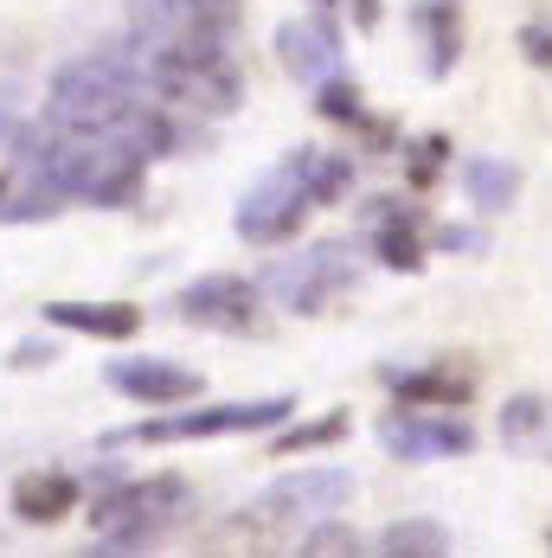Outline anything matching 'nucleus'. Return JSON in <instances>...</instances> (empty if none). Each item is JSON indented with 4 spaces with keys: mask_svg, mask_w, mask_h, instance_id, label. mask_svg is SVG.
<instances>
[{
    "mask_svg": "<svg viewBox=\"0 0 552 558\" xmlns=\"http://www.w3.org/2000/svg\"><path fill=\"white\" fill-rule=\"evenodd\" d=\"M347 161L340 155H322V148H296L283 155L271 173L251 180V193L238 199V238L251 244H283L296 238V225L309 219L315 206H334L347 193Z\"/></svg>",
    "mask_w": 552,
    "mask_h": 558,
    "instance_id": "obj_1",
    "label": "nucleus"
},
{
    "mask_svg": "<svg viewBox=\"0 0 552 558\" xmlns=\"http://www.w3.org/2000/svg\"><path fill=\"white\" fill-rule=\"evenodd\" d=\"M142 90H148V52L129 39V46H104L91 58H71L52 77V97H46V129H116L142 110Z\"/></svg>",
    "mask_w": 552,
    "mask_h": 558,
    "instance_id": "obj_2",
    "label": "nucleus"
},
{
    "mask_svg": "<svg viewBox=\"0 0 552 558\" xmlns=\"http://www.w3.org/2000/svg\"><path fill=\"white\" fill-rule=\"evenodd\" d=\"M231 13V0H129L142 52H225Z\"/></svg>",
    "mask_w": 552,
    "mask_h": 558,
    "instance_id": "obj_3",
    "label": "nucleus"
},
{
    "mask_svg": "<svg viewBox=\"0 0 552 558\" xmlns=\"http://www.w3.org/2000/svg\"><path fill=\"white\" fill-rule=\"evenodd\" d=\"M296 411V398H231V404H193V411H173V417H148V424H129L116 430V444H193V437H231V430H276L283 417Z\"/></svg>",
    "mask_w": 552,
    "mask_h": 558,
    "instance_id": "obj_4",
    "label": "nucleus"
},
{
    "mask_svg": "<svg viewBox=\"0 0 552 558\" xmlns=\"http://www.w3.org/2000/svg\"><path fill=\"white\" fill-rule=\"evenodd\" d=\"M360 282V257L347 251V244H302L296 257H283L264 270V289H271V302H283L289 315H315V308H328L334 295H347Z\"/></svg>",
    "mask_w": 552,
    "mask_h": 558,
    "instance_id": "obj_5",
    "label": "nucleus"
},
{
    "mask_svg": "<svg viewBox=\"0 0 552 558\" xmlns=\"http://www.w3.org/2000/svg\"><path fill=\"white\" fill-rule=\"evenodd\" d=\"M180 482L173 475H155V482H129V488H116L104 501L91 507V526H97V539L104 546H142V539H155L167 520L180 513Z\"/></svg>",
    "mask_w": 552,
    "mask_h": 558,
    "instance_id": "obj_6",
    "label": "nucleus"
},
{
    "mask_svg": "<svg viewBox=\"0 0 552 558\" xmlns=\"http://www.w3.org/2000/svg\"><path fill=\"white\" fill-rule=\"evenodd\" d=\"M347 495H353L347 469H296V475L264 488L257 520H271V526H322V520H334L347 507Z\"/></svg>",
    "mask_w": 552,
    "mask_h": 558,
    "instance_id": "obj_7",
    "label": "nucleus"
},
{
    "mask_svg": "<svg viewBox=\"0 0 552 558\" xmlns=\"http://www.w3.org/2000/svg\"><path fill=\"white\" fill-rule=\"evenodd\" d=\"M193 328H225V335H244V328H257V282L244 277H200L180 289V302H173Z\"/></svg>",
    "mask_w": 552,
    "mask_h": 558,
    "instance_id": "obj_8",
    "label": "nucleus"
},
{
    "mask_svg": "<svg viewBox=\"0 0 552 558\" xmlns=\"http://www.w3.org/2000/svg\"><path fill=\"white\" fill-rule=\"evenodd\" d=\"M380 444L405 462H437V456H469L476 430L463 417H418V411H392L380 424Z\"/></svg>",
    "mask_w": 552,
    "mask_h": 558,
    "instance_id": "obj_9",
    "label": "nucleus"
},
{
    "mask_svg": "<svg viewBox=\"0 0 552 558\" xmlns=\"http://www.w3.org/2000/svg\"><path fill=\"white\" fill-rule=\"evenodd\" d=\"M276 58L296 84H328L334 64H340V33H334L328 13H309V20H289L276 33Z\"/></svg>",
    "mask_w": 552,
    "mask_h": 558,
    "instance_id": "obj_10",
    "label": "nucleus"
},
{
    "mask_svg": "<svg viewBox=\"0 0 552 558\" xmlns=\"http://www.w3.org/2000/svg\"><path fill=\"white\" fill-rule=\"evenodd\" d=\"M110 386L142 404H187V398H200V373H187L173 360H110Z\"/></svg>",
    "mask_w": 552,
    "mask_h": 558,
    "instance_id": "obj_11",
    "label": "nucleus"
},
{
    "mask_svg": "<svg viewBox=\"0 0 552 558\" xmlns=\"http://www.w3.org/2000/svg\"><path fill=\"white\" fill-rule=\"evenodd\" d=\"M46 322L58 328H77V335H97V340H129L142 328V315L129 302H52Z\"/></svg>",
    "mask_w": 552,
    "mask_h": 558,
    "instance_id": "obj_12",
    "label": "nucleus"
},
{
    "mask_svg": "<svg viewBox=\"0 0 552 558\" xmlns=\"http://www.w3.org/2000/svg\"><path fill=\"white\" fill-rule=\"evenodd\" d=\"M411 20L424 33V64L431 71H449L456 52H463V20H456V0H411Z\"/></svg>",
    "mask_w": 552,
    "mask_h": 558,
    "instance_id": "obj_13",
    "label": "nucleus"
},
{
    "mask_svg": "<svg viewBox=\"0 0 552 558\" xmlns=\"http://www.w3.org/2000/svg\"><path fill=\"white\" fill-rule=\"evenodd\" d=\"M71 501H77V482L71 475H58V469H46V475H26L20 488H13V507H20V520H64L71 513Z\"/></svg>",
    "mask_w": 552,
    "mask_h": 558,
    "instance_id": "obj_14",
    "label": "nucleus"
},
{
    "mask_svg": "<svg viewBox=\"0 0 552 558\" xmlns=\"http://www.w3.org/2000/svg\"><path fill=\"white\" fill-rule=\"evenodd\" d=\"M514 186H520V168H514V161L482 155V161H469V168H463V193H469L482 213H501V206L514 199Z\"/></svg>",
    "mask_w": 552,
    "mask_h": 558,
    "instance_id": "obj_15",
    "label": "nucleus"
},
{
    "mask_svg": "<svg viewBox=\"0 0 552 558\" xmlns=\"http://www.w3.org/2000/svg\"><path fill=\"white\" fill-rule=\"evenodd\" d=\"M386 553H411V558L449 553V533L431 526V520H398V526H386Z\"/></svg>",
    "mask_w": 552,
    "mask_h": 558,
    "instance_id": "obj_16",
    "label": "nucleus"
},
{
    "mask_svg": "<svg viewBox=\"0 0 552 558\" xmlns=\"http://www.w3.org/2000/svg\"><path fill=\"white\" fill-rule=\"evenodd\" d=\"M540 417H547V398L527 391V398H514V404L501 411V437H507V444H527V437L540 430Z\"/></svg>",
    "mask_w": 552,
    "mask_h": 558,
    "instance_id": "obj_17",
    "label": "nucleus"
},
{
    "mask_svg": "<svg viewBox=\"0 0 552 558\" xmlns=\"http://www.w3.org/2000/svg\"><path fill=\"white\" fill-rule=\"evenodd\" d=\"M380 257H386V264H398V270H418V264H424V251L411 244V219H398V225H386V231H380Z\"/></svg>",
    "mask_w": 552,
    "mask_h": 558,
    "instance_id": "obj_18",
    "label": "nucleus"
},
{
    "mask_svg": "<svg viewBox=\"0 0 552 558\" xmlns=\"http://www.w3.org/2000/svg\"><path fill=\"white\" fill-rule=\"evenodd\" d=\"M405 398H463V379H449V373H411V379H398Z\"/></svg>",
    "mask_w": 552,
    "mask_h": 558,
    "instance_id": "obj_19",
    "label": "nucleus"
},
{
    "mask_svg": "<svg viewBox=\"0 0 552 558\" xmlns=\"http://www.w3.org/2000/svg\"><path fill=\"white\" fill-rule=\"evenodd\" d=\"M340 430H347V417H315V424H302V430H289V437H283L276 449H315V444H334Z\"/></svg>",
    "mask_w": 552,
    "mask_h": 558,
    "instance_id": "obj_20",
    "label": "nucleus"
},
{
    "mask_svg": "<svg viewBox=\"0 0 552 558\" xmlns=\"http://www.w3.org/2000/svg\"><path fill=\"white\" fill-rule=\"evenodd\" d=\"M373 13H380V0H360V20H367V26H373Z\"/></svg>",
    "mask_w": 552,
    "mask_h": 558,
    "instance_id": "obj_21",
    "label": "nucleus"
},
{
    "mask_svg": "<svg viewBox=\"0 0 552 558\" xmlns=\"http://www.w3.org/2000/svg\"><path fill=\"white\" fill-rule=\"evenodd\" d=\"M309 7H315V13H328V7H334V0H309Z\"/></svg>",
    "mask_w": 552,
    "mask_h": 558,
    "instance_id": "obj_22",
    "label": "nucleus"
},
{
    "mask_svg": "<svg viewBox=\"0 0 552 558\" xmlns=\"http://www.w3.org/2000/svg\"><path fill=\"white\" fill-rule=\"evenodd\" d=\"M0 206H7V180H0Z\"/></svg>",
    "mask_w": 552,
    "mask_h": 558,
    "instance_id": "obj_23",
    "label": "nucleus"
}]
</instances>
